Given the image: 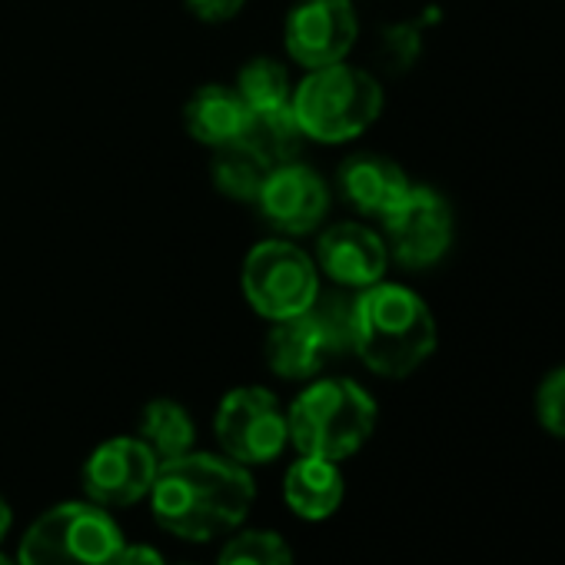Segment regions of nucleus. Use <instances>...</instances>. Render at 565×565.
<instances>
[{"label": "nucleus", "mask_w": 565, "mask_h": 565, "mask_svg": "<svg viewBox=\"0 0 565 565\" xmlns=\"http://www.w3.org/2000/svg\"><path fill=\"white\" fill-rule=\"evenodd\" d=\"M127 539L110 509L64 502L47 509L24 535L18 565H117Z\"/></svg>", "instance_id": "obj_5"}, {"label": "nucleus", "mask_w": 565, "mask_h": 565, "mask_svg": "<svg viewBox=\"0 0 565 565\" xmlns=\"http://www.w3.org/2000/svg\"><path fill=\"white\" fill-rule=\"evenodd\" d=\"M273 167H266L246 143H230L220 147L213 157V183L220 193H226L230 200H246L256 203L259 186L266 180Z\"/></svg>", "instance_id": "obj_19"}, {"label": "nucleus", "mask_w": 565, "mask_h": 565, "mask_svg": "<svg viewBox=\"0 0 565 565\" xmlns=\"http://www.w3.org/2000/svg\"><path fill=\"white\" fill-rule=\"evenodd\" d=\"M11 519H14V512H11V505L4 502V495H0V539L8 535V529H11Z\"/></svg>", "instance_id": "obj_27"}, {"label": "nucleus", "mask_w": 565, "mask_h": 565, "mask_svg": "<svg viewBox=\"0 0 565 565\" xmlns=\"http://www.w3.org/2000/svg\"><path fill=\"white\" fill-rule=\"evenodd\" d=\"M253 499L256 482L239 462L193 449L160 462L150 486V505L160 529L190 542H210L239 529Z\"/></svg>", "instance_id": "obj_1"}, {"label": "nucleus", "mask_w": 565, "mask_h": 565, "mask_svg": "<svg viewBox=\"0 0 565 565\" xmlns=\"http://www.w3.org/2000/svg\"><path fill=\"white\" fill-rule=\"evenodd\" d=\"M317 327L323 330L330 353L340 356L347 350H353V327H356V297H350L347 290H327L317 294V300L307 310Z\"/></svg>", "instance_id": "obj_21"}, {"label": "nucleus", "mask_w": 565, "mask_h": 565, "mask_svg": "<svg viewBox=\"0 0 565 565\" xmlns=\"http://www.w3.org/2000/svg\"><path fill=\"white\" fill-rule=\"evenodd\" d=\"M140 439L150 446V452L160 462H167V459L186 456L193 449L196 429H193L190 413L180 403H173V399H153L143 409V416H140Z\"/></svg>", "instance_id": "obj_18"}, {"label": "nucleus", "mask_w": 565, "mask_h": 565, "mask_svg": "<svg viewBox=\"0 0 565 565\" xmlns=\"http://www.w3.org/2000/svg\"><path fill=\"white\" fill-rule=\"evenodd\" d=\"M0 565H18L14 558H8V555H0Z\"/></svg>", "instance_id": "obj_28"}, {"label": "nucleus", "mask_w": 565, "mask_h": 565, "mask_svg": "<svg viewBox=\"0 0 565 565\" xmlns=\"http://www.w3.org/2000/svg\"><path fill=\"white\" fill-rule=\"evenodd\" d=\"M535 416L548 436L565 439V366L552 370L535 393Z\"/></svg>", "instance_id": "obj_23"}, {"label": "nucleus", "mask_w": 565, "mask_h": 565, "mask_svg": "<svg viewBox=\"0 0 565 565\" xmlns=\"http://www.w3.org/2000/svg\"><path fill=\"white\" fill-rule=\"evenodd\" d=\"M409 177L390 160V157H376V153H360L350 157L340 170V190L343 196L370 216H383L390 213L409 190Z\"/></svg>", "instance_id": "obj_14"}, {"label": "nucleus", "mask_w": 565, "mask_h": 565, "mask_svg": "<svg viewBox=\"0 0 565 565\" xmlns=\"http://www.w3.org/2000/svg\"><path fill=\"white\" fill-rule=\"evenodd\" d=\"M213 433L223 456L239 466L273 462L282 446L290 443L287 413L279 409L276 396L263 386L230 390L216 409Z\"/></svg>", "instance_id": "obj_7"}, {"label": "nucleus", "mask_w": 565, "mask_h": 565, "mask_svg": "<svg viewBox=\"0 0 565 565\" xmlns=\"http://www.w3.org/2000/svg\"><path fill=\"white\" fill-rule=\"evenodd\" d=\"M419 54V28L416 24H396L386 28L380 38V64L393 74L406 71Z\"/></svg>", "instance_id": "obj_24"}, {"label": "nucleus", "mask_w": 565, "mask_h": 565, "mask_svg": "<svg viewBox=\"0 0 565 565\" xmlns=\"http://www.w3.org/2000/svg\"><path fill=\"white\" fill-rule=\"evenodd\" d=\"M246 0H186V8L200 18V21H210V24H220V21H230L243 11Z\"/></svg>", "instance_id": "obj_25"}, {"label": "nucleus", "mask_w": 565, "mask_h": 565, "mask_svg": "<svg viewBox=\"0 0 565 565\" xmlns=\"http://www.w3.org/2000/svg\"><path fill=\"white\" fill-rule=\"evenodd\" d=\"M347 482L337 462L320 459V456H300L290 469L287 479H282V499L287 505L310 522H323L330 519L340 502H343Z\"/></svg>", "instance_id": "obj_15"}, {"label": "nucleus", "mask_w": 565, "mask_h": 565, "mask_svg": "<svg viewBox=\"0 0 565 565\" xmlns=\"http://www.w3.org/2000/svg\"><path fill=\"white\" fill-rule=\"evenodd\" d=\"M330 356H333L330 343L310 313L279 320L269 330L266 360H269V370L282 380H310L323 370Z\"/></svg>", "instance_id": "obj_13"}, {"label": "nucleus", "mask_w": 565, "mask_h": 565, "mask_svg": "<svg viewBox=\"0 0 565 565\" xmlns=\"http://www.w3.org/2000/svg\"><path fill=\"white\" fill-rule=\"evenodd\" d=\"M380 110L383 87L376 77L343 61L310 71L294 97V114L307 140L320 143H347L360 137L366 127H373Z\"/></svg>", "instance_id": "obj_4"}, {"label": "nucleus", "mask_w": 565, "mask_h": 565, "mask_svg": "<svg viewBox=\"0 0 565 565\" xmlns=\"http://www.w3.org/2000/svg\"><path fill=\"white\" fill-rule=\"evenodd\" d=\"M160 459L140 436H117L100 443L84 466V489L104 509H127L150 495Z\"/></svg>", "instance_id": "obj_9"}, {"label": "nucleus", "mask_w": 565, "mask_h": 565, "mask_svg": "<svg viewBox=\"0 0 565 565\" xmlns=\"http://www.w3.org/2000/svg\"><path fill=\"white\" fill-rule=\"evenodd\" d=\"M249 124V107L236 94V87H200L186 104V130L200 143L220 150L230 143H239Z\"/></svg>", "instance_id": "obj_16"}, {"label": "nucleus", "mask_w": 565, "mask_h": 565, "mask_svg": "<svg viewBox=\"0 0 565 565\" xmlns=\"http://www.w3.org/2000/svg\"><path fill=\"white\" fill-rule=\"evenodd\" d=\"M303 127L290 107H276V110H249V124L239 143H246L266 167L279 163H294L303 150Z\"/></svg>", "instance_id": "obj_17"}, {"label": "nucleus", "mask_w": 565, "mask_h": 565, "mask_svg": "<svg viewBox=\"0 0 565 565\" xmlns=\"http://www.w3.org/2000/svg\"><path fill=\"white\" fill-rule=\"evenodd\" d=\"M436 350V320L429 307L399 282H373L356 297L353 353L390 380L416 373Z\"/></svg>", "instance_id": "obj_2"}, {"label": "nucleus", "mask_w": 565, "mask_h": 565, "mask_svg": "<svg viewBox=\"0 0 565 565\" xmlns=\"http://www.w3.org/2000/svg\"><path fill=\"white\" fill-rule=\"evenodd\" d=\"M323 273L347 290H366L383 279L390 249L386 239L363 223H337L317 243Z\"/></svg>", "instance_id": "obj_12"}, {"label": "nucleus", "mask_w": 565, "mask_h": 565, "mask_svg": "<svg viewBox=\"0 0 565 565\" xmlns=\"http://www.w3.org/2000/svg\"><path fill=\"white\" fill-rule=\"evenodd\" d=\"M216 565H294V552L287 539L276 532L246 529L226 542Z\"/></svg>", "instance_id": "obj_22"}, {"label": "nucleus", "mask_w": 565, "mask_h": 565, "mask_svg": "<svg viewBox=\"0 0 565 565\" xmlns=\"http://www.w3.org/2000/svg\"><path fill=\"white\" fill-rule=\"evenodd\" d=\"M386 249L409 269L439 263L452 243V210L429 186H409L406 196L383 213Z\"/></svg>", "instance_id": "obj_8"}, {"label": "nucleus", "mask_w": 565, "mask_h": 565, "mask_svg": "<svg viewBox=\"0 0 565 565\" xmlns=\"http://www.w3.org/2000/svg\"><path fill=\"white\" fill-rule=\"evenodd\" d=\"M243 294L249 307L273 323L300 317L320 294L317 263L287 239L256 243L243 263Z\"/></svg>", "instance_id": "obj_6"}, {"label": "nucleus", "mask_w": 565, "mask_h": 565, "mask_svg": "<svg viewBox=\"0 0 565 565\" xmlns=\"http://www.w3.org/2000/svg\"><path fill=\"white\" fill-rule=\"evenodd\" d=\"M256 203L276 230L310 233L320 226L330 206V190L313 167L294 160V163H279L266 173Z\"/></svg>", "instance_id": "obj_11"}, {"label": "nucleus", "mask_w": 565, "mask_h": 565, "mask_svg": "<svg viewBox=\"0 0 565 565\" xmlns=\"http://www.w3.org/2000/svg\"><path fill=\"white\" fill-rule=\"evenodd\" d=\"M236 94L243 97V104L249 110H276V107L294 104V87H290L287 67L269 57H256L239 71Z\"/></svg>", "instance_id": "obj_20"}, {"label": "nucleus", "mask_w": 565, "mask_h": 565, "mask_svg": "<svg viewBox=\"0 0 565 565\" xmlns=\"http://www.w3.org/2000/svg\"><path fill=\"white\" fill-rule=\"evenodd\" d=\"M360 34L350 0H300L287 18V54L317 71L340 64Z\"/></svg>", "instance_id": "obj_10"}, {"label": "nucleus", "mask_w": 565, "mask_h": 565, "mask_svg": "<svg viewBox=\"0 0 565 565\" xmlns=\"http://www.w3.org/2000/svg\"><path fill=\"white\" fill-rule=\"evenodd\" d=\"M287 429L300 456L343 462L373 436L376 403L353 380H320L297 396L287 413Z\"/></svg>", "instance_id": "obj_3"}, {"label": "nucleus", "mask_w": 565, "mask_h": 565, "mask_svg": "<svg viewBox=\"0 0 565 565\" xmlns=\"http://www.w3.org/2000/svg\"><path fill=\"white\" fill-rule=\"evenodd\" d=\"M117 565H167V562H163V555L153 545L140 542V545H124Z\"/></svg>", "instance_id": "obj_26"}]
</instances>
